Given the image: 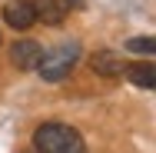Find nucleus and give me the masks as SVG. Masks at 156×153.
<instances>
[{
    "label": "nucleus",
    "mask_w": 156,
    "mask_h": 153,
    "mask_svg": "<svg viewBox=\"0 0 156 153\" xmlns=\"http://www.w3.org/2000/svg\"><path fill=\"white\" fill-rule=\"evenodd\" d=\"M80 60V47L76 43H63L57 50H50V53H43L40 63H37V70H40V77L47 80V83H60L70 77V70L76 67Z\"/></svg>",
    "instance_id": "f03ea898"
},
{
    "label": "nucleus",
    "mask_w": 156,
    "mask_h": 153,
    "mask_svg": "<svg viewBox=\"0 0 156 153\" xmlns=\"http://www.w3.org/2000/svg\"><path fill=\"white\" fill-rule=\"evenodd\" d=\"M126 53H153L156 57V37H133V40H126Z\"/></svg>",
    "instance_id": "6e6552de"
},
{
    "label": "nucleus",
    "mask_w": 156,
    "mask_h": 153,
    "mask_svg": "<svg viewBox=\"0 0 156 153\" xmlns=\"http://www.w3.org/2000/svg\"><path fill=\"white\" fill-rule=\"evenodd\" d=\"M66 7H70V10H80V7H83V0H66Z\"/></svg>",
    "instance_id": "1a4fd4ad"
},
{
    "label": "nucleus",
    "mask_w": 156,
    "mask_h": 153,
    "mask_svg": "<svg viewBox=\"0 0 156 153\" xmlns=\"http://www.w3.org/2000/svg\"><path fill=\"white\" fill-rule=\"evenodd\" d=\"M33 150L37 153H87V143L66 123H40L33 133Z\"/></svg>",
    "instance_id": "f257e3e1"
},
{
    "label": "nucleus",
    "mask_w": 156,
    "mask_h": 153,
    "mask_svg": "<svg viewBox=\"0 0 156 153\" xmlns=\"http://www.w3.org/2000/svg\"><path fill=\"white\" fill-rule=\"evenodd\" d=\"M90 67H93L100 77H123L126 60L120 57V53H113V50H100V53H93Z\"/></svg>",
    "instance_id": "423d86ee"
},
{
    "label": "nucleus",
    "mask_w": 156,
    "mask_h": 153,
    "mask_svg": "<svg viewBox=\"0 0 156 153\" xmlns=\"http://www.w3.org/2000/svg\"><path fill=\"white\" fill-rule=\"evenodd\" d=\"M3 20H7V27H13V30H30L33 20H37L33 0H10V3L3 7Z\"/></svg>",
    "instance_id": "7ed1b4c3"
},
{
    "label": "nucleus",
    "mask_w": 156,
    "mask_h": 153,
    "mask_svg": "<svg viewBox=\"0 0 156 153\" xmlns=\"http://www.w3.org/2000/svg\"><path fill=\"white\" fill-rule=\"evenodd\" d=\"M33 10H37V20L57 27V24H63L70 7H66V0H33Z\"/></svg>",
    "instance_id": "0eeeda50"
},
{
    "label": "nucleus",
    "mask_w": 156,
    "mask_h": 153,
    "mask_svg": "<svg viewBox=\"0 0 156 153\" xmlns=\"http://www.w3.org/2000/svg\"><path fill=\"white\" fill-rule=\"evenodd\" d=\"M123 77L133 83V87L156 90V63H153V60H133V63H126Z\"/></svg>",
    "instance_id": "39448f33"
},
{
    "label": "nucleus",
    "mask_w": 156,
    "mask_h": 153,
    "mask_svg": "<svg viewBox=\"0 0 156 153\" xmlns=\"http://www.w3.org/2000/svg\"><path fill=\"white\" fill-rule=\"evenodd\" d=\"M43 57V47L37 43V40H17L13 47H10V60L17 70H37V63Z\"/></svg>",
    "instance_id": "20e7f679"
}]
</instances>
